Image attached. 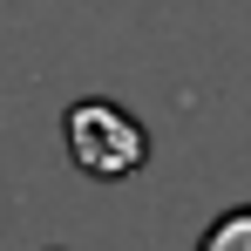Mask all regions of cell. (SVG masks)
Masks as SVG:
<instances>
[{
    "label": "cell",
    "instance_id": "1",
    "mask_svg": "<svg viewBox=\"0 0 251 251\" xmlns=\"http://www.w3.org/2000/svg\"><path fill=\"white\" fill-rule=\"evenodd\" d=\"M61 129H68V156H75V170L102 176V183L143 170V156H150L143 123H136L129 109H116V102H75Z\"/></svg>",
    "mask_w": 251,
    "mask_h": 251
},
{
    "label": "cell",
    "instance_id": "2",
    "mask_svg": "<svg viewBox=\"0 0 251 251\" xmlns=\"http://www.w3.org/2000/svg\"><path fill=\"white\" fill-rule=\"evenodd\" d=\"M197 251H251V204L245 210H224L204 238H197Z\"/></svg>",
    "mask_w": 251,
    "mask_h": 251
}]
</instances>
